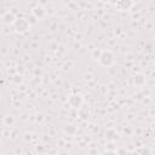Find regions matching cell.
Here are the masks:
<instances>
[{
  "label": "cell",
  "instance_id": "cell-1",
  "mask_svg": "<svg viewBox=\"0 0 155 155\" xmlns=\"http://www.w3.org/2000/svg\"><path fill=\"white\" fill-rule=\"evenodd\" d=\"M104 155H115V154H113V153H105Z\"/></svg>",
  "mask_w": 155,
  "mask_h": 155
}]
</instances>
